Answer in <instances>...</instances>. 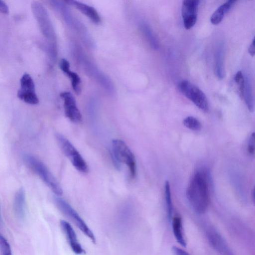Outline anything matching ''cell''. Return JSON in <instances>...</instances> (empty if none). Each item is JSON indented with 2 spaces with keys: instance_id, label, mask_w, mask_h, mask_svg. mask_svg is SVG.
I'll return each mask as SVG.
<instances>
[{
  "instance_id": "cell-1",
  "label": "cell",
  "mask_w": 255,
  "mask_h": 255,
  "mask_svg": "<svg viewBox=\"0 0 255 255\" xmlns=\"http://www.w3.org/2000/svg\"><path fill=\"white\" fill-rule=\"evenodd\" d=\"M205 170H197L192 177L186 191L187 199L198 214L205 213L209 204V181Z\"/></svg>"
},
{
  "instance_id": "cell-2",
  "label": "cell",
  "mask_w": 255,
  "mask_h": 255,
  "mask_svg": "<svg viewBox=\"0 0 255 255\" xmlns=\"http://www.w3.org/2000/svg\"><path fill=\"white\" fill-rule=\"evenodd\" d=\"M50 2L60 14L65 23L78 33L84 42L88 46L93 47L94 44L86 27L74 16L65 3L60 0H51Z\"/></svg>"
},
{
  "instance_id": "cell-3",
  "label": "cell",
  "mask_w": 255,
  "mask_h": 255,
  "mask_svg": "<svg viewBox=\"0 0 255 255\" xmlns=\"http://www.w3.org/2000/svg\"><path fill=\"white\" fill-rule=\"evenodd\" d=\"M23 159L28 167L36 173L56 195L62 194L59 184L42 161L30 154H25Z\"/></svg>"
},
{
  "instance_id": "cell-4",
  "label": "cell",
  "mask_w": 255,
  "mask_h": 255,
  "mask_svg": "<svg viewBox=\"0 0 255 255\" xmlns=\"http://www.w3.org/2000/svg\"><path fill=\"white\" fill-rule=\"evenodd\" d=\"M76 57L86 73L96 80L101 86L109 94L115 92L114 85L111 79L100 71L87 56L80 49L76 50Z\"/></svg>"
},
{
  "instance_id": "cell-5",
  "label": "cell",
  "mask_w": 255,
  "mask_h": 255,
  "mask_svg": "<svg viewBox=\"0 0 255 255\" xmlns=\"http://www.w3.org/2000/svg\"><path fill=\"white\" fill-rule=\"evenodd\" d=\"M32 9L43 35L49 42V53H56L55 32L47 11L41 3L36 2L32 4Z\"/></svg>"
},
{
  "instance_id": "cell-6",
  "label": "cell",
  "mask_w": 255,
  "mask_h": 255,
  "mask_svg": "<svg viewBox=\"0 0 255 255\" xmlns=\"http://www.w3.org/2000/svg\"><path fill=\"white\" fill-rule=\"evenodd\" d=\"M112 152L114 160L120 165L124 163L128 168L130 176L134 178L136 173L135 157L126 143L120 139H114L112 141Z\"/></svg>"
},
{
  "instance_id": "cell-7",
  "label": "cell",
  "mask_w": 255,
  "mask_h": 255,
  "mask_svg": "<svg viewBox=\"0 0 255 255\" xmlns=\"http://www.w3.org/2000/svg\"><path fill=\"white\" fill-rule=\"evenodd\" d=\"M56 138L62 151L74 167L81 172L87 173L88 172V165L74 145L61 134L57 133Z\"/></svg>"
},
{
  "instance_id": "cell-8",
  "label": "cell",
  "mask_w": 255,
  "mask_h": 255,
  "mask_svg": "<svg viewBox=\"0 0 255 255\" xmlns=\"http://www.w3.org/2000/svg\"><path fill=\"white\" fill-rule=\"evenodd\" d=\"M55 201L59 209L70 219L93 243H95L96 238L94 234L78 213L62 198L56 197L55 198Z\"/></svg>"
},
{
  "instance_id": "cell-9",
  "label": "cell",
  "mask_w": 255,
  "mask_h": 255,
  "mask_svg": "<svg viewBox=\"0 0 255 255\" xmlns=\"http://www.w3.org/2000/svg\"><path fill=\"white\" fill-rule=\"evenodd\" d=\"M179 91L192 101L199 109L207 112L209 104L204 93L198 87L187 80H183L178 84Z\"/></svg>"
},
{
  "instance_id": "cell-10",
  "label": "cell",
  "mask_w": 255,
  "mask_h": 255,
  "mask_svg": "<svg viewBox=\"0 0 255 255\" xmlns=\"http://www.w3.org/2000/svg\"><path fill=\"white\" fill-rule=\"evenodd\" d=\"M199 2L198 0H186L182 2L181 13L186 29L192 28L197 21Z\"/></svg>"
},
{
  "instance_id": "cell-11",
  "label": "cell",
  "mask_w": 255,
  "mask_h": 255,
  "mask_svg": "<svg viewBox=\"0 0 255 255\" xmlns=\"http://www.w3.org/2000/svg\"><path fill=\"white\" fill-rule=\"evenodd\" d=\"M60 97L64 102V113L66 117L74 123L81 121L82 116L73 95L69 92H64L60 94Z\"/></svg>"
},
{
  "instance_id": "cell-12",
  "label": "cell",
  "mask_w": 255,
  "mask_h": 255,
  "mask_svg": "<svg viewBox=\"0 0 255 255\" xmlns=\"http://www.w3.org/2000/svg\"><path fill=\"white\" fill-rule=\"evenodd\" d=\"M207 236L210 244L216 250L224 255H235L222 236L215 229H209Z\"/></svg>"
},
{
  "instance_id": "cell-13",
  "label": "cell",
  "mask_w": 255,
  "mask_h": 255,
  "mask_svg": "<svg viewBox=\"0 0 255 255\" xmlns=\"http://www.w3.org/2000/svg\"><path fill=\"white\" fill-rule=\"evenodd\" d=\"M60 225L73 252L77 255L84 254L85 251L78 242L76 233L70 223L61 220Z\"/></svg>"
},
{
  "instance_id": "cell-14",
  "label": "cell",
  "mask_w": 255,
  "mask_h": 255,
  "mask_svg": "<svg viewBox=\"0 0 255 255\" xmlns=\"http://www.w3.org/2000/svg\"><path fill=\"white\" fill-rule=\"evenodd\" d=\"M65 2L75 7L90 19L93 22L98 24L101 22L100 15L93 7L75 0H68Z\"/></svg>"
},
{
  "instance_id": "cell-15",
  "label": "cell",
  "mask_w": 255,
  "mask_h": 255,
  "mask_svg": "<svg viewBox=\"0 0 255 255\" xmlns=\"http://www.w3.org/2000/svg\"><path fill=\"white\" fill-rule=\"evenodd\" d=\"M60 67L61 70L70 78L73 90L77 94H79L81 91V79L79 75L70 70L69 62L65 59H62L60 61Z\"/></svg>"
},
{
  "instance_id": "cell-16",
  "label": "cell",
  "mask_w": 255,
  "mask_h": 255,
  "mask_svg": "<svg viewBox=\"0 0 255 255\" xmlns=\"http://www.w3.org/2000/svg\"><path fill=\"white\" fill-rule=\"evenodd\" d=\"M215 72L218 79H224L225 76L224 52L223 46L221 44L218 46L215 51Z\"/></svg>"
},
{
  "instance_id": "cell-17",
  "label": "cell",
  "mask_w": 255,
  "mask_h": 255,
  "mask_svg": "<svg viewBox=\"0 0 255 255\" xmlns=\"http://www.w3.org/2000/svg\"><path fill=\"white\" fill-rule=\"evenodd\" d=\"M172 226L173 233L176 241L182 247L186 246V241L183 231L182 219L179 216L172 218Z\"/></svg>"
},
{
  "instance_id": "cell-18",
  "label": "cell",
  "mask_w": 255,
  "mask_h": 255,
  "mask_svg": "<svg viewBox=\"0 0 255 255\" xmlns=\"http://www.w3.org/2000/svg\"><path fill=\"white\" fill-rule=\"evenodd\" d=\"M25 195L24 191L20 188L16 193L13 201L14 213L19 219H22L25 215Z\"/></svg>"
},
{
  "instance_id": "cell-19",
  "label": "cell",
  "mask_w": 255,
  "mask_h": 255,
  "mask_svg": "<svg viewBox=\"0 0 255 255\" xmlns=\"http://www.w3.org/2000/svg\"><path fill=\"white\" fill-rule=\"evenodd\" d=\"M236 2V0H228L220 5L212 14L210 21L213 24H219L227 13Z\"/></svg>"
},
{
  "instance_id": "cell-20",
  "label": "cell",
  "mask_w": 255,
  "mask_h": 255,
  "mask_svg": "<svg viewBox=\"0 0 255 255\" xmlns=\"http://www.w3.org/2000/svg\"><path fill=\"white\" fill-rule=\"evenodd\" d=\"M138 26L150 46L154 49H158L159 47L158 40L149 25L146 21L141 20L138 23Z\"/></svg>"
},
{
  "instance_id": "cell-21",
  "label": "cell",
  "mask_w": 255,
  "mask_h": 255,
  "mask_svg": "<svg viewBox=\"0 0 255 255\" xmlns=\"http://www.w3.org/2000/svg\"><path fill=\"white\" fill-rule=\"evenodd\" d=\"M245 86L244 97L248 110L253 112L254 110V102L250 79L248 77L245 78Z\"/></svg>"
},
{
  "instance_id": "cell-22",
  "label": "cell",
  "mask_w": 255,
  "mask_h": 255,
  "mask_svg": "<svg viewBox=\"0 0 255 255\" xmlns=\"http://www.w3.org/2000/svg\"><path fill=\"white\" fill-rule=\"evenodd\" d=\"M20 83V89L18 92L23 93H35L34 82L28 74L25 73L21 77Z\"/></svg>"
},
{
  "instance_id": "cell-23",
  "label": "cell",
  "mask_w": 255,
  "mask_h": 255,
  "mask_svg": "<svg viewBox=\"0 0 255 255\" xmlns=\"http://www.w3.org/2000/svg\"><path fill=\"white\" fill-rule=\"evenodd\" d=\"M165 200L168 220L171 222L173 215V204L171 196L170 184L166 181L164 186Z\"/></svg>"
},
{
  "instance_id": "cell-24",
  "label": "cell",
  "mask_w": 255,
  "mask_h": 255,
  "mask_svg": "<svg viewBox=\"0 0 255 255\" xmlns=\"http://www.w3.org/2000/svg\"><path fill=\"white\" fill-rule=\"evenodd\" d=\"M183 124L187 128L193 130H200L202 128L201 122L193 116L186 117L183 121Z\"/></svg>"
},
{
  "instance_id": "cell-25",
  "label": "cell",
  "mask_w": 255,
  "mask_h": 255,
  "mask_svg": "<svg viewBox=\"0 0 255 255\" xmlns=\"http://www.w3.org/2000/svg\"><path fill=\"white\" fill-rule=\"evenodd\" d=\"M17 97L19 99L27 104L36 105L39 102L38 98L35 93H22L18 92Z\"/></svg>"
},
{
  "instance_id": "cell-26",
  "label": "cell",
  "mask_w": 255,
  "mask_h": 255,
  "mask_svg": "<svg viewBox=\"0 0 255 255\" xmlns=\"http://www.w3.org/2000/svg\"><path fill=\"white\" fill-rule=\"evenodd\" d=\"M234 80L238 86L240 96L242 98H243L245 91V81L242 71H239L236 74L234 77Z\"/></svg>"
},
{
  "instance_id": "cell-27",
  "label": "cell",
  "mask_w": 255,
  "mask_h": 255,
  "mask_svg": "<svg viewBox=\"0 0 255 255\" xmlns=\"http://www.w3.org/2000/svg\"><path fill=\"white\" fill-rule=\"evenodd\" d=\"M0 248L2 255H12L10 245L6 239L0 234Z\"/></svg>"
},
{
  "instance_id": "cell-28",
  "label": "cell",
  "mask_w": 255,
  "mask_h": 255,
  "mask_svg": "<svg viewBox=\"0 0 255 255\" xmlns=\"http://www.w3.org/2000/svg\"><path fill=\"white\" fill-rule=\"evenodd\" d=\"M248 151L250 155H254L255 153V133L251 135L248 144Z\"/></svg>"
},
{
  "instance_id": "cell-29",
  "label": "cell",
  "mask_w": 255,
  "mask_h": 255,
  "mask_svg": "<svg viewBox=\"0 0 255 255\" xmlns=\"http://www.w3.org/2000/svg\"><path fill=\"white\" fill-rule=\"evenodd\" d=\"M172 251L174 255H191L185 251L175 246L172 247Z\"/></svg>"
},
{
  "instance_id": "cell-30",
  "label": "cell",
  "mask_w": 255,
  "mask_h": 255,
  "mask_svg": "<svg viewBox=\"0 0 255 255\" xmlns=\"http://www.w3.org/2000/svg\"><path fill=\"white\" fill-rule=\"evenodd\" d=\"M0 12L3 14H7L9 9L6 4L2 0H0Z\"/></svg>"
},
{
  "instance_id": "cell-31",
  "label": "cell",
  "mask_w": 255,
  "mask_h": 255,
  "mask_svg": "<svg viewBox=\"0 0 255 255\" xmlns=\"http://www.w3.org/2000/svg\"><path fill=\"white\" fill-rule=\"evenodd\" d=\"M248 51L251 56H254L255 55V39L254 38L253 39V41L249 48Z\"/></svg>"
},
{
  "instance_id": "cell-32",
  "label": "cell",
  "mask_w": 255,
  "mask_h": 255,
  "mask_svg": "<svg viewBox=\"0 0 255 255\" xmlns=\"http://www.w3.org/2000/svg\"><path fill=\"white\" fill-rule=\"evenodd\" d=\"M2 224V220L1 215V211H0V227L1 226Z\"/></svg>"
}]
</instances>
